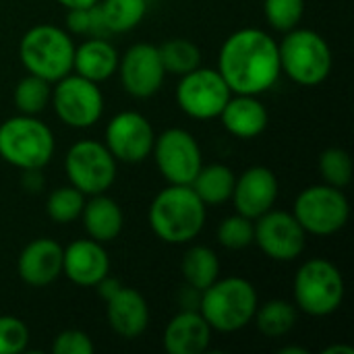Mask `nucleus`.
I'll return each instance as SVG.
<instances>
[{
    "label": "nucleus",
    "mask_w": 354,
    "mask_h": 354,
    "mask_svg": "<svg viewBox=\"0 0 354 354\" xmlns=\"http://www.w3.org/2000/svg\"><path fill=\"white\" fill-rule=\"evenodd\" d=\"M218 118L232 137L255 139L268 129L270 112L259 100V95L232 93Z\"/></svg>",
    "instance_id": "obj_21"
},
{
    "label": "nucleus",
    "mask_w": 354,
    "mask_h": 354,
    "mask_svg": "<svg viewBox=\"0 0 354 354\" xmlns=\"http://www.w3.org/2000/svg\"><path fill=\"white\" fill-rule=\"evenodd\" d=\"M62 245L39 236L29 241L17 257V274L31 288H44L62 276Z\"/></svg>",
    "instance_id": "obj_18"
},
{
    "label": "nucleus",
    "mask_w": 354,
    "mask_h": 354,
    "mask_svg": "<svg viewBox=\"0 0 354 354\" xmlns=\"http://www.w3.org/2000/svg\"><path fill=\"white\" fill-rule=\"evenodd\" d=\"M257 305L259 297L251 280L243 276H226L201 290L199 313L214 332L234 334L253 324Z\"/></svg>",
    "instance_id": "obj_3"
},
{
    "label": "nucleus",
    "mask_w": 354,
    "mask_h": 354,
    "mask_svg": "<svg viewBox=\"0 0 354 354\" xmlns=\"http://www.w3.org/2000/svg\"><path fill=\"white\" fill-rule=\"evenodd\" d=\"M180 272H183L185 284L197 290H205L220 278V257L212 247L193 245L183 255Z\"/></svg>",
    "instance_id": "obj_25"
},
{
    "label": "nucleus",
    "mask_w": 354,
    "mask_h": 354,
    "mask_svg": "<svg viewBox=\"0 0 354 354\" xmlns=\"http://www.w3.org/2000/svg\"><path fill=\"white\" fill-rule=\"evenodd\" d=\"M81 224L89 239L108 245L116 241L124 228V214L116 199L108 197L106 193L91 195L85 199L83 212H81Z\"/></svg>",
    "instance_id": "obj_22"
},
{
    "label": "nucleus",
    "mask_w": 354,
    "mask_h": 354,
    "mask_svg": "<svg viewBox=\"0 0 354 354\" xmlns=\"http://www.w3.org/2000/svg\"><path fill=\"white\" fill-rule=\"evenodd\" d=\"M50 106L56 118L68 129H89L104 114V93L100 83H93L77 73H68L52 87Z\"/></svg>",
    "instance_id": "obj_9"
},
{
    "label": "nucleus",
    "mask_w": 354,
    "mask_h": 354,
    "mask_svg": "<svg viewBox=\"0 0 354 354\" xmlns=\"http://www.w3.org/2000/svg\"><path fill=\"white\" fill-rule=\"evenodd\" d=\"M120 286H122V284H120V282H118L116 278H112V276L108 274V276H106L104 280H100V282H97V284H95L93 288L97 290L100 299H102V301L106 303L108 299H112V297H114V295H116V292L120 290Z\"/></svg>",
    "instance_id": "obj_38"
},
{
    "label": "nucleus",
    "mask_w": 354,
    "mask_h": 354,
    "mask_svg": "<svg viewBox=\"0 0 354 354\" xmlns=\"http://www.w3.org/2000/svg\"><path fill=\"white\" fill-rule=\"evenodd\" d=\"M156 131L151 122L137 110L114 114L104 131V145L122 164H139L151 156Z\"/></svg>",
    "instance_id": "obj_14"
},
{
    "label": "nucleus",
    "mask_w": 354,
    "mask_h": 354,
    "mask_svg": "<svg viewBox=\"0 0 354 354\" xmlns=\"http://www.w3.org/2000/svg\"><path fill=\"white\" fill-rule=\"evenodd\" d=\"M56 151L52 129L37 116L17 114L0 122V160L17 170H44Z\"/></svg>",
    "instance_id": "obj_4"
},
{
    "label": "nucleus",
    "mask_w": 354,
    "mask_h": 354,
    "mask_svg": "<svg viewBox=\"0 0 354 354\" xmlns=\"http://www.w3.org/2000/svg\"><path fill=\"white\" fill-rule=\"evenodd\" d=\"M218 73L232 93H266L282 75L278 41L257 27L236 29L220 48Z\"/></svg>",
    "instance_id": "obj_1"
},
{
    "label": "nucleus",
    "mask_w": 354,
    "mask_h": 354,
    "mask_svg": "<svg viewBox=\"0 0 354 354\" xmlns=\"http://www.w3.org/2000/svg\"><path fill=\"white\" fill-rule=\"evenodd\" d=\"M236 174L226 164H203L191 183V189L205 205H222L230 201Z\"/></svg>",
    "instance_id": "obj_24"
},
{
    "label": "nucleus",
    "mask_w": 354,
    "mask_h": 354,
    "mask_svg": "<svg viewBox=\"0 0 354 354\" xmlns=\"http://www.w3.org/2000/svg\"><path fill=\"white\" fill-rule=\"evenodd\" d=\"M106 319L118 338L135 340L143 336L149 326V305L139 290L120 286V290L106 301Z\"/></svg>",
    "instance_id": "obj_19"
},
{
    "label": "nucleus",
    "mask_w": 354,
    "mask_h": 354,
    "mask_svg": "<svg viewBox=\"0 0 354 354\" xmlns=\"http://www.w3.org/2000/svg\"><path fill=\"white\" fill-rule=\"evenodd\" d=\"M93 340L83 330H64L52 342L54 354H93Z\"/></svg>",
    "instance_id": "obj_36"
},
{
    "label": "nucleus",
    "mask_w": 354,
    "mask_h": 354,
    "mask_svg": "<svg viewBox=\"0 0 354 354\" xmlns=\"http://www.w3.org/2000/svg\"><path fill=\"white\" fill-rule=\"evenodd\" d=\"M23 187L31 193L41 191L44 178H41V170H23V178H21Z\"/></svg>",
    "instance_id": "obj_39"
},
{
    "label": "nucleus",
    "mask_w": 354,
    "mask_h": 354,
    "mask_svg": "<svg viewBox=\"0 0 354 354\" xmlns=\"http://www.w3.org/2000/svg\"><path fill=\"white\" fill-rule=\"evenodd\" d=\"M118 162L108 151L104 141L81 139L73 143L64 156V174L68 185L79 189L85 197L108 193L116 180Z\"/></svg>",
    "instance_id": "obj_10"
},
{
    "label": "nucleus",
    "mask_w": 354,
    "mask_h": 354,
    "mask_svg": "<svg viewBox=\"0 0 354 354\" xmlns=\"http://www.w3.org/2000/svg\"><path fill=\"white\" fill-rule=\"evenodd\" d=\"M346 292L344 276L328 259H307L295 274V307L309 317H328L342 307Z\"/></svg>",
    "instance_id": "obj_7"
},
{
    "label": "nucleus",
    "mask_w": 354,
    "mask_h": 354,
    "mask_svg": "<svg viewBox=\"0 0 354 354\" xmlns=\"http://www.w3.org/2000/svg\"><path fill=\"white\" fill-rule=\"evenodd\" d=\"M278 54L282 73L301 87L322 85L334 66L328 39L322 33L305 27L286 31L284 39L278 44Z\"/></svg>",
    "instance_id": "obj_6"
},
{
    "label": "nucleus",
    "mask_w": 354,
    "mask_h": 354,
    "mask_svg": "<svg viewBox=\"0 0 354 354\" xmlns=\"http://www.w3.org/2000/svg\"><path fill=\"white\" fill-rule=\"evenodd\" d=\"M118 77L122 89L135 100H147L156 95L166 79V68L160 58V50L153 44H133L118 60Z\"/></svg>",
    "instance_id": "obj_15"
},
{
    "label": "nucleus",
    "mask_w": 354,
    "mask_h": 354,
    "mask_svg": "<svg viewBox=\"0 0 354 354\" xmlns=\"http://www.w3.org/2000/svg\"><path fill=\"white\" fill-rule=\"evenodd\" d=\"M214 330L199 311L180 309L164 328L162 346L168 354H201L212 344Z\"/></svg>",
    "instance_id": "obj_20"
},
{
    "label": "nucleus",
    "mask_w": 354,
    "mask_h": 354,
    "mask_svg": "<svg viewBox=\"0 0 354 354\" xmlns=\"http://www.w3.org/2000/svg\"><path fill=\"white\" fill-rule=\"evenodd\" d=\"M278 195L280 183L276 172L268 166H251L236 176L230 201L236 214L257 220L276 205Z\"/></svg>",
    "instance_id": "obj_16"
},
{
    "label": "nucleus",
    "mask_w": 354,
    "mask_h": 354,
    "mask_svg": "<svg viewBox=\"0 0 354 354\" xmlns=\"http://www.w3.org/2000/svg\"><path fill=\"white\" fill-rule=\"evenodd\" d=\"M110 274V255L93 239H77L62 249V276L79 288H93Z\"/></svg>",
    "instance_id": "obj_17"
},
{
    "label": "nucleus",
    "mask_w": 354,
    "mask_h": 354,
    "mask_svg": "<svg viewBox=\"0 0 354 354\" xmlns=\"http://www.w3.org/2000/svg\"><path fill=\"white\" fill-rule=\"evenodd\" d=\"M66 31L85 37H106L110 35L104 23V15L100 2L87 8H73L66 10Z\"/></svg>",
    "instance_id": "obj_34"
},
{
    "label": "nucleus",
    "mask_w": 354,
    "mask_h": 354,
    "mask_svg": "<svg viewBox=\"0 0 354 354\" xmlns=\"http://www.w3.org/2000/svg\"><path fill=\"white\" fill-rule=\"evenodd\" d=\"M176 104L183 114L195 120H214L224 110L232 91L218 73V68L197 66L195 71L178 77Z\"/></svg>",
    "instance_id": "obj_11"
},
{
    "label": "nucleus",
    "mask_w": 354,
    "mask_h": 354,
    "mask_svg": "<svg viewBox=\"0 0 354 354\" xmlns=\"http://www.w3.org/2000/svg\"><path fill=\"white\" fill-rule=\"evenodd\" d=\"M50 97H52V83L29 73L17 81L12 91V104L17 112L29 116H39L50 106Z\"/></svg>",
    "instance_id": "obj_28"
},
{
    "label": "nucleus",
    "mask_w": 354,
    "mask_h": 354,
    "mask_svg": "<svg viewBox=\"0 0 354 354\" xmlns=\"http://www.w3.org/2000/svg\"><path fill=\"white\" fill-rule=\"evenodd\" d=\"M263 17L276 31H290L305 17V0H263Z\"/></svg>",
    "instance_id": "obj_33"
},
{
    "label": "nucleus",
    "mask_w": 354,
    "mask_h": 354,
    "mask_svg": "<svg viewBox=\"0 0 354 354\" xmlns=\"http://www.w3.org/2000/svg\"><path fill=\"white\" fill-rule=\"evenodd\" d=\"M292 216L303 230L313 236H334L351 220V203L344 189L330 187L326 183L303 189L292 207Z\"/></svg>",
    "instance_id": "obj_8"
},
{
    "label": "nucleus",
    "mask_w": 354,
    "mask_h": 354,
    "mask_svg": "<svg viewBox=\"0 0 354 354\" xmlns=\"http://www.w3.org/2000/svg\"><path fill=\"white\" fill-rule=\"evenodd\" d=\"M151 156L168 185H191L203 166V153L197 139L178 127L166 129L156 137Z\"/></svg>",
    "instance_id": "obj_12"
},
{
    "label": "nucleus",
    "mask_w": 354,
    "mask_h": 354,
    "mask_svg": "<svg viewBox=\"0 0 354 354\" xmlns=\"http://www.w3.org/2000/svg\"><path fill=\"white\" fill-rule=\"evenodd\" d=\"M60 6H64L66 10H73V8H87V6H93L97 4L100 0H56Z\"/></svg>",
    "instance_id": "obj_40"
},
{
    "label": "nucleus",
    "mask_w": 354,
    "mask_h": 354,
    "mask_svg": "<svg viewBox=\"0 0 354 354\" xmlns=\"http://www.w3.org/2000/svg\"><path fill=\"white\" fill-rule=\"evenodd\" d=\"M199 301H201V290L185 284L180 295H178V303H180V309H187V311H199Z\"/></svg>",
    "instance_id": "obj_37"
},
{
    "label": "nucleus",
    "mask_w": 354,
    "mask_h": 354,
    "mask_svg": "<svg viewBox=\"0 0 354 354\" xmlns=\"http://www.w3.org/2000/svg\"><path fill=\"white\" fill-rule=\"evenodd\" d=\"M253 232H255L253 220L234 212L232 216L220 222L216 239L228 251H243L253 245Z\"/></svg>",
    "instance_id": "obj_32"
},
{
    "label": "nucleus",
    "mask_w": 354,
    "mask_h": 354,
    "mask_svg": "<svg viewBox=\"0 0 354 354\" xmlns=\"http://www.w3.org/2000/svg\"><path fill=\"white\" fill-rule=\"evenodd\" d=\"M255 232L253 243L259 247V251L280 263L295 261L303 255L307 247V232L299 224V220L292 216V212L284 209H270L257 220H253Z\"/></svg>",
    "instance_id": "obj_13"
},
{
    "label": "nucleus",
    "mask_w": 354,
    "mask_h": 354,
    "mask_svg": "<svg viewBox=\"0 0 354 354\" xmlns=\"http://www.w3.org/2000/svg\"><path fill=\"white\" fill-rule=\"evenodd\" d=\"M85 199L87 197L79 189H75L73 185L58 187L46 199V214L56 224H62V226L71 224V222L81 218Z\"/></svg>",
    "instance_id": "obj_30"
},
{
    "label": "nucleus",
    "mask_w": 354,
    "mask_h": 354,
    "mask_svg": "<svg viewBox=\"0 0 354 354\" xmlns=\"http://www.w3.org/2000/svg\"><path fill=\"white\" fill-rule=\"evenodd\" d=\"M29 346V328L15 315H0V354L25 353Z\"/></svg>",
    "instance_id": "obj_35"
},
{
    "label": "nucleus",
    "mask_w": 354,
    "mask_h": 354,
    "mask_svg": "<svg viewBox=\"0 0 354 354\" xmlns=\"http://www.w3.org/2000/svg\"><path fill=\"white\" fill-rule=\"evenodd\" d=\"M280 354H307V348H301V346H284V348H280Z\"/></svg>",
    "instance_id": "obj_42"
},
{
    "label": "nucleus",
    "mask_w": 354,
    "mask_h": 354,
    "mask_svg": "<svg viewBox=\"0 0 354 354\" xmlns=\"http://www.w3.org/2000/svg\"><path fill=\"white\" fill-rule=\"evenodd\" d=\"M108 33H129L147 15V0H100Z\"/></svg>",
    "instance_id": "obj_27"
},
{
    "label": "nucleus",
    "mask_w": 354,
    "mask_h": 354,
    "mask_svg": "<svg viewBox=\"0 0 354 354\" xmlns=\"http://www.w3.org/2000/svg\"><path fill=\"white\" fill-rule=\"evenodd\" d=\"M259 334H263L266 338H284L288 336L297 322H299V309L295 307V303H288L284 299H272L266 301L263 305H257L255 317H253Z\"/></svg>",
    "instance_id": "obj_26"
},
{
    "label": "nucleus",
    "mask_w": 354,
    "mask_h": 354,
    "mask_svg": "<svg viewBox=\"0 0 354 354\" xmlns=\"http://www.w3.org/2000/svg\"><path fill=\"white\" fill-rule=\"evenodd\" d=\"M118 60L120 54L112 41H108L106 37H87L85 41L75 46L73 73L93 83H102L116 75Z\"/></svg>",
    "instance_id": "obj_23"
},
{
    "label": "nucleus",
    "mask_w": 354,
    "mask_h": 354,
    "mask_svg": "<svg viewBox=\"0 0 354 354\" xmlns=\"http://www.w3.org/2000/svg\"><path fill=\"white\" fill-rule=\"evenodd\" d=\"M319 176L326 185L336 189H346L353 183L354 164L351 153L342 147H330L319 156L317 162Z\"/></svg>",
    "instance_id": "obj_31"
},
{
    "label": "nucleus",
    "mask_w": 354,
    "mask_h": 354,
    "mask_svg": "<svg viewBox=\"0 0 354 354\" xmlns=\"http://www.w3.org/2000/svg\"><path fill=\"white\" fill-rule=\"evenodd\" d=\"M162 64L166 68V75L183 77L197 66H201V50L195 41L187 37H172L166 39L162 46H158Z\"/></svg>",
    "instance_id": "obj_29"
},
{
    "label": "nucleus",
    "mask_w": 354,
    "mask_h": 354,
    "mask_svg": "<svg viewBox=\"0 0 354 354\" xmlns=\"http://www.w3.org/2000/svg\"><path fill=\"white\" fill-rule=\"evenodd\" d=\"M324 354H354V348L348 344H330L324 348Z\"/></svg>",
    "instance_id": "obj_41"
},
{
    "label": "nucleus",
    "mask_w": 354,
    "mask_h": 354,
    "mask_svg": "<svg viewBox=\"0 0 354 354\" xmlns=\"http://www.w3.org/2000/svg\"><path fill=\"white\" fill-rule=\"evenodd\" d=\"M207 220V205L197 197L191 185H168L149 203L147 224L166 245H189L195 241Z\"/></svg>",
    "instance_id": "obj_2"
},
{
    "label": "nucleus",
    "mask_w": 354,
    "mask_h": 354,
    "mask_svg": "<svg viewBox=\"0 0 354 354\" xmlns=\"http://www.w3.org/2000/svg\"><path fill=\"white\" fill-rule=\"evenodd\" d=\"M75 41L62 27L39 23L29 27L19 41V60L29 75L50 83L73 73Z\"/></svg>",
    "instance_id": "obj_5"
}]
</instances>
